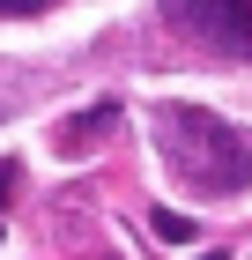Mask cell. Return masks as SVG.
Listing matches in <instances>:
<instances>
[{"instance_id":"7","label":"cell","mask_w":252,"mask_h":260,"mask_svg":"<svg viewBox=\"0 0 252 260\" xmlns=\"http://www.w3.org/2000/svg\"><path fill=\"white\" fill-rule=\"evenodd\" d=\"M200 260H223V253H200Z\"/></svg>"},{"instance_id":"1","label":"cell","mask_w":252,"mask_h":260,"mask_svg":"<svg viewBox=\"0 0 252 260\" xmlns=\"http://www.w3.org/2000/svg\"><path fill=\"white\" fill-rule=\"evenodd\" d=\"M156 149L178 171V186H193L200 201H237L252 186V134H237L223 112L163 104L156 112Z\"/></svg>"},{"instance_id":"4","label":"cell","mask_w":252,"mask_h":260,"mask_svg":"<svg viewBox=\"0 0 252 260\" xmlns=\"http://www.w3.org/2000/svg\"><path fill=\"white\" fill-rule=\"evenodd\" d=\"M149 231H156L163 245H186V238H200V223H193V216H178V208H149Z\"/></svg>"},{"instance_id":"3","label":"cell","mask_w":252,"mask_h":260,"mask_svg":"<svg viewBox=\"0 0 252 260\" xmlns=\"http://www.w3.org/2000/svg\"><path fill=\"white\" fill-rule=\"evenodd\" d=\"M112 126H119V104L104 97V104H89V112H75V119L59 126V134H52V149H59V156H89V149H97Z\"/></svg>"},{"instance_id":"6","label":"cell","mask_w":252,"mask_h":260,"mask_svg":"<svg viewBox=\"0 0 252 260\" xmlns=\"http://www.w3.org/2000/svg\"><path fill=\"white\" fill-rule=\"evenodd\" d=\"M45 0H0V15H38Z\"/></svg>"},{"instance_id":"5","label":"cell","mask_w":252,"mask_h":260,"mask_svg":"<svg viewBox=\"0 0 252 260\" xmlns=\"http://www.w3.org/2000/svg\"><path fill=\"white\" fill-rule=\"evenodd\" d=\"M15 179H22L15 164H0V208H8V201H15Z\"/></svg>"},{"instance_id":"8","label":"cell","mask_w":252,"mask_h":260,"mask_svg":"<svg viewBox=\"0 0 252 260\" xmlns=\"http://www.w3.org/2000/svg\"><path fill=\"white\" fill-rule=\"evenodd\" d=\"M0 238H8V231H0Z\"/></svg>"},{"instance_id":"2","label":"cell","mask_w":252,"mask_h":260,"mask_svg":"<svg viewBox=\"0 0 252 260\" xmlns=\"http://www.w3.org/2000/svg\"><path fill=\"white\" fill-rule=\"evenodd\" d=\"M163 15L223 60H252V0H163Z\"/></svg>"}]
</instances>
